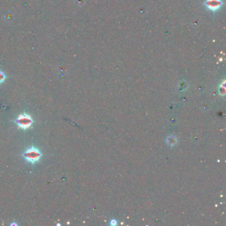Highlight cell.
Listing matches in <instances>:
<instances>
[{"mask_svg":"<svg viewBox=\"0 0 226 226\" xmlns=\"http://www.w3.org/2000/svg\"><path fill=\"white\" fill-rule=\"evenodd\" d=\"M41 155L42 154H41L40 151L34 147L28 149L23 154L24 158L25 159V160L32 164H34L36 162L39 161V159H41Z\"/></svg>","mask_w":226,"mask_h":226,"instance_id":"cell-1","label":"cell"},{"mask_svg":"<svg viewBox=\"0 0 226 226\" xmlns=\"http://www.w3.org/2000/svg\"><path fill=\"white\" fill-rule=\"evenodd\" d=\"M33 122L32 117L28 114L24 113L19 115L17 119L16 123L19 127L23 129H27L31 126Z\"/></svg>","mask_w":226,"mask_h":226,"instance_id":"cell-2","label":"cell"},{"mask_svg":"<svg viewBox=\"0 0 226 226\" xmlns=\"http://www.w3.org/2000/svg\"><path fill=\"white\" fill-rule=\"evenodd\" d=\"M221 0H207L206 1L207 7L212 10V11H215V10L218 9L221 7Z\"/></svg>","mask_w":226,"mask_h":226,"instance_id":"cell-3","label":"cell"},{"mask_svg":"<svg viewBox=\"0 0 226 226\" xmlns=\"http://www.w3.org/2000/svg\"><path fill=\"white\" fill-rule=\"evenodd\" d=\"M3 80H4L3 74H2L0 73V83H1Z\"/></svg>","mask_w":226,"mask_h":226,"instance_id":"cell-4","label":"cell"}]
</instances>
